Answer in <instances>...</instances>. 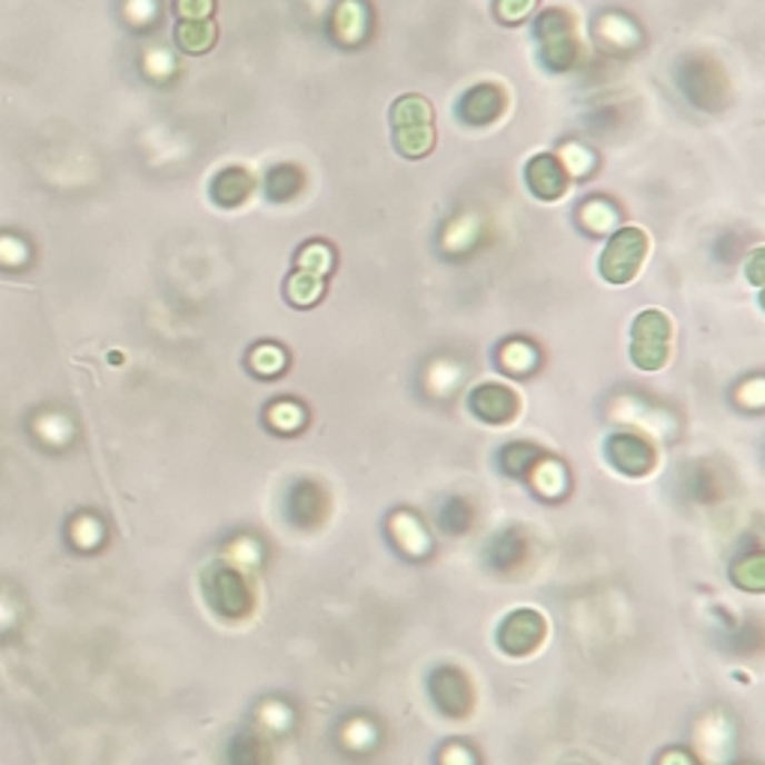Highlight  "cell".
<instances>
[{
    "mask_svg": "<svg viewBox=\"0 0 765 765\" xmlns=\"http://www.w3.org/2000/svg\"><path fill=\"white\" fill-rule=\"evenodd\" d=\"M393 129L398 153L421 159L434 147V111L421 96H404L393 108Z\"/></svg>",
    "mask_w": 765,
    "mask_h": 765,
    "instance_id": "1",
    "label": "cell"
},
{
    "mask_svg": "<svg viewBox=\"0 0 765 765\" xmlns=\"http://www.w3.org/2000/svg\"><path fill=\"white\" fill-rule=\"evenodd\" d=\"M646 249H649V237L640 228L616 230L610 242H607V249H604L602 276L610 285H628L640 272Z\"/></svg>",
    "mask_w": 765,
    "mask_h": 765,
    "instance_id": "2",
    "label": "cell"
},
{
    "mask_svg": "<svg viewBox=\"0 0 765 765\" xmlns=\"http://www.w3.org/2000/svg\"><path fill=\"white\" fill-rule=\"evenodd\" d=\"M634 362L646 371L664 368L669 356V320L660 311H643L634 320V341H632Z\"/></svg>",
    "mask_w": 765,
    "mask_h": 765,
    "instance_id": "3",
    "label": "cell"
},
{
    "mask_svg": "<svg viewBox=\"0 0 765 765\" xmlns=\"http://www.w3.org/2000/svg\"><path fill=\"white\" fill-rule=\"evenodd\" d=\"M203 589L210 595L212 610L228 616V619H239L251 610V589L246 584V577L234 568H212L203 577Z\"/></svg>",
    "mask_w": 765,
    "mask_h": 765,
    "instance_id": "4",
    "label": "cell"
},
{
    "mask_svg": "<svg viewBox=\"0 0 765 765\" xmlns=\"http://www.w3.org/2000/svg\"><path fill=\"white\" fill-rule=\"evenodd\" d=\"M430 697H434L443 715L449 717H467L476 706L473 685L458 667H440L430 676Z\"/></svg>",
    "mask_w": 765,
    "mask_h": 765,
    "instance_id": "5",
    "label": "cell"
},
{
    "mask_svg": "<svg viewBox=\"0 0 765 765\" xmlns=\"http://www.w3.org/2000/svg\"><path fill=\"white\" fill-rule=\"evenodd\" d=\"M538 39L545 46V63L550 69H565L574 60L572 19L563 10L545 12L538 19Z\"/></svg>",
    "mask_w": 765,
    "mask_h": 765,
    "instance_id": "6",
    "label": "cell"
},
{
    "mask_svg": "<svg viewBox=\"0 0 765 765\" xmlns=\"http://www.w3.org/2000/svg\"><path fill=\"white\" fill-rule=\"evenodd\" d=\"M547 637V622L536 610H517L511 613L503 628H499V643L503 649L511 655H526V652L538 649Z\"/></svg>",
    "mask_w": 765,
    "mask_h": 765,
    "instance_id": "7",
    "label": "cell"
},
{
    "mask_svg": "<svg viewBox=\"0 0 765 765\" xmlns=\"http://www.w3.org/2000/svg\"><path fill=\"white\" fill-rule=\"evenodd\" d=\"M607 458L619 473L625 476H643L649 473L652 464H655V455H652V446L634 434H616L607 443Z\"/></svg>",
    "mask_w": 765,
    "mask_h": 765,
    "instance_id": "8",
    "label": "cell"
},
{
    "mask_svg": "<svg viewBox=\"0 0 765 765\" xmlns=\"http://www.w3.org/2000/svg\"><path fill=\"white\" fill-rule=\"evenodd\" d=\"M287 517L299 526H317L326 517V494L315 481H299L287 497Z\"/></svg>",
    "mask_w": 765,
    "mask_h": 765,
    "instance_id": "9",
    "label": "cell"
},
{
    "mask_svg": "<svg viewBox=\"0 0 765 765\" xmlns=\"http://www.w3.org/2000/svg\"><path fill=\"white\" fill-rule=\"evenodd\" d=\"M526 182H529V189L536 191L538 198L556 201L568 189V173L563 171V165L556 162L554 156H538L526 168Z\"/></svg>",
    "mask_w": 765,
    "mask_h": 765,
    "instance_id": "10",
    "label": "cell"
},
{
    "mask_svg": "<svg viewBox=\"0 0 765 765\" xmlns=\"http://www.w3.org/2000/svg\"><path fill=\"white\" fill-rule=\"evenodd\" d=\"M503 108H506V93L494 85H481L464 96L460 117L467 123H490V120H497L503 115Z\"/></svg>",
    "mask_w": 765,
    "mask_h": 765,
    "instance_id": "11",
    "label": "cell"
},
{
    "mask_svg": "<svg viewBox=\"0 0 765 765\" xmlns=\"http://www.w3.org/2000/svg\"><path fill=\"white\" fill-rule=\"evenodd\" d=\"M473 410L485 421H508L517 413V398L506 386H481L473 393Z\"/></svg>",
    "mask_w": 765,
    "mask_h": 765,
    "instance_id": "12",
    "label": "cell"
},
{
    "mask_svg": "<svg viewBox=\"0 0 765 765\" xmlns=\"http://www.w3.org/2000/svg\"><path fill=\"white\" fill-rule=\"evenodd\" d=\"M488 559L494 568L499 572H511L517 565H524L526 559V542L517 529H508V533H499L488 547Z\"/></svg>",
    "mask_w": 765,
    "mask_h": 765,
    "instance_id": "13",
    "label": "cell"
},
{
    "mask_svg": "<svg viewBox=\"0 0 765 765\" xmlns=\"http://www.w3.org/2000/svg\"><path fill=\"white\" fill-rule=\"evenodd\" d=\"M251 191V177L242 168H228L221 171L212 182V198L221 203V207H234V203L246 201Z\"/></svg>",
    "mask_w": 765,
    "mask_h": 765,
    "instance_id": "14",
    "label": "cell"
},
{
    "mask_svg": "<svg viewBox=\"0 0 765 765\" xmlns=\"http://www.w3.org/2000/svg\"><path fill=\"white\" fill-rule=\"evenodd\" d=\"M173 37H177V46H180L182 51H189V54H203V51H210V46L216 42V24L207 19L180 21Z\"/></svg>",
    "mask_w": 765,
    "mask_h": 765,
    "instance_id": "15",
    "label": "cell"
},
{
    "mask_svg": "<svg viewBox=\"0 0 765 765\" xmlns=\"http://www.w3.org/2000/svg\"><path fill=\"white\" fill-rule=\"evenodd\" d=\"M320 294H324V276H317L311 269L299 267L297 276L290 278V285H287V297L297 306H311V302L320 299Z\"/></svg>",
    "mask_w": 765,
    "mask_h": 765,
    "instance_id": "16",
    "label": "cell"
},
{
    "mask_svg": "<svg viewBox=\"0 0 765 765\" xmlns=\"http://www.w3.org/2000/svg\"><path fill=\"white\" fill-rule=\"evenodd\" d=\"M230 765H269L267 745L258 736H239L230 745Z\"/></svg>",
    "mask_w": 765,
    "mask_h": 765,
    "instance_id": "17",
    "label": "cell"
},
{
    "mask_svg": "<svg viewBox=\"0 0 765 765\" xmlns=\"http://www.w3.org/2000/svg\"><path fill=\"white\" fill-rule=\"evenodd\" d=\"M299 186H302V173H299L297 168H290V165H278L276 171L269 173V180H267L269 195H272L276 201L294 198V195L299 191Z\"/></svg>",
    "mask_w": 765,
    "mask_h": 765,
    "instance_id": "18",
    "label": "cell"
},
{
    "mask_svg": "<svg viewBox=\"0 0 765 765\" xmlns=\"http://www.w3.org/2000/svg\"><path fill=\"white\" fill-rule=\"evenodd\" d=\"M469 520H473V508L467 506V503H449V508H446V515H443V524H446V529H451V533H464L469 526Z\"/></svg>",
    "mask_w": 765,
    "mask_h": 765,
    "instance_id": "19",
    "label": "cell"
},
{
    "mask_svg": "<svg viewBox=\"0 0 765 765\" xmlns=\"http://www.w3.org/2000/svg\"><path fill=\"white\" fill-rule=\"evenodd\" d=\"M738 568H745L747 574H738L736 580L742 586H747V589H763V556L754 554L747 556L745 563L738 565Z\"/></svg>",
    "mask_w": 765,
    "mask_h": 765,
    "instance_id": "20",
    "label": "cell"
},
{
    "mask_svg": "<svg viewBox=\"0 0 765 765\" xmlns=\"http://www.w3.org/2000/svg\"><path fill=\"white\" fill-rule=\"evenodd\" d=\"M212 12V0H177L180 21H201Z\"/></svg>",
    "mask_w": 765,
    "mask_h": 765,
    "instance_id": "21",
    "label": "cell"
},
{
    "mask_svg": "<svg viewBox=\"0 0 765 765\" xmlns=\"http://www.w3.org/2000/svg\"><path fill=\"white\" fill-rule=\"evenodd\" d=\"M533 3H536V0H503V3H499V16L508 21H520L526 12L533 10Z\"/></svg>",
    "mask_w": 765,
    "mask_h": 765,
    "instance_id": "22",
    "label": "cell"
}]
</instances>
